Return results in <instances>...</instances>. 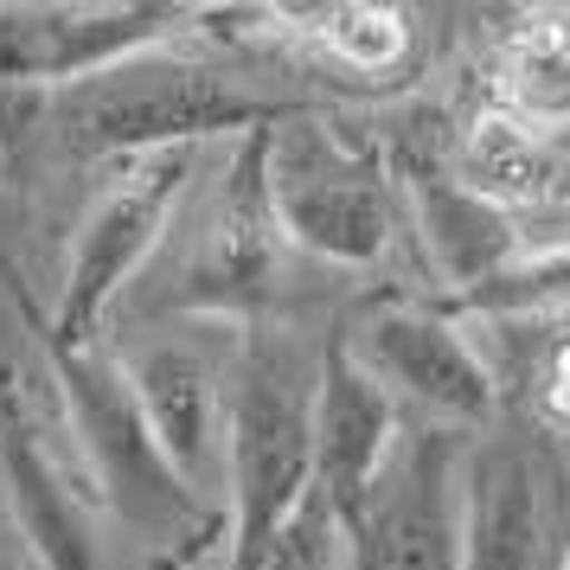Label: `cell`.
<instances>
[{
  "label": "cell",
  "mask_w": 570,
  "mask_h": 570,
  "mask_svg": "<svg viewBox=\"0 0 570 570\" xmlns=\"http://www.w3.org/2000/svg\"><path fill=\"white\" fill-rule=\"evenodd\" d=\"M295 104L283 97H263L257 83L232 78L218 65L180 58L155 46V52H135L122 65H109L97 78L65 83L52 90V122L65 135L71 155H167V148H206L218 135H257L288 122Z\"/></svg>",
  "instance_id": "6da1fadb"
},
{
  "label": "cell",
  "mask_w": 570,
  "mask_h": 570,
  "mask_svg": "<svg viewBox=\"0 0 570 570\" xmlns=\"http://www.w3.org/2000/svg\"><path fill=\"white\" fill-rule=\"evenodd\" d=\"M314 379L321 360L295 334H250L232 365L225 416V519L232 570H250L314 493Z\"/></svg>",
  "instance_id": "7a4b0ae2"
},
{
  "label": "cell",
  "mask_w": 570,
  "mask_h": 570,
  "mask_svg": "<svg viewBox=\"0 0 570 570\" xmlns=\"http://www.w3.org/2000/svg\"><path fill=\"white\" fill-rule=\"evenodd\" d=\"M58 411H65L71 449L83 462V493L129 532H141L155 551L193 532L199 519L225 513V507H206L199 493H186V481L167 468V455L155 449L148 423L135 411L116 353H104V346L65 353L58 360Z\"/></svg>",
  "instance_id": "3957f363"
},
{
  "label": "cell",
  "mask_w": 570,
  "mask_h": 570,
  "mask_svg": "<svg viewBox=\"0 0 570 570\" xmlns=\"http://www.w3.org/2000/svg\"><path fill=\"white\" fill-rule=\"evenodd\" d=\"M199 174V148H167V155H135L122 174L90 199L78 218L71 257H65V283H58L52 308V360L83 353L104 334L109 308L122 302V288L141 276V263L160 250V237L174 232V212L193 193Z\"/></svg>",
  "instance_id": "277c9868"
},
{
  "label": "cell",
  "mask_w": 570,
  "mask_h": 570,
  "mask_svg": "<svg viewBox=\"0 0 570 570\" xmlns=\"http://www.w3.org/2000/svg\"><path fill=\"white\" fill-rule=\"evenodd\" d=\"M263 180H269L283 244L321 263H346V269L385 257L397 232V199L379 160L353 155L314 122H288L263 135Z\"/></svg>",
  "instance_id": "5b68a950"
},
{
  "label": "cell",
  "mask_w": 570,
  "mask_h": 570,
  "mask_svg": "<svg viewBox=\"0 0 570 570\" xmlns=\"http://www.w3.org/2000/svg\"><path fill=\"white\" fill-rule=\"evenodd\" d=\"M462 455L468 436L404 416V436L340 525V570H462Z\"/></svg>",
  "instance_id": "8992f818"
},
{
  "label": "cell",
  "mask_w": 570,
  "mask_h": 570,
  "mask_svg": "<svg viewBox=\"0 0 570 570\" xmlns=\"http://www.w3.org/2000/svg\"><path fill=\"white\" fill-rule=\"evenodd\" d=\"M340 346H346V360L360 365L411 423L474 436L500 411L493 365L481 360V346L449 314L411 308V302L372 308L353 334H340Z\"/></svg>",
  "instance_id": "52a82bcc"
},
{
  "label": "cell",
  "mask_w": 570,
  "mask_h": 570,
  "mask_svg": "<svg viewBox=\"0 0 570 570\" xmlns=\"http://www.w3.org/2000/svg\"><path fill=\"white\" fill-rule=\"evenodd\" d=\"M199 327H160L116 353L129 397L167 468L199 493L206 507H225V416H232V365L237 353H218Z\"/></svg>",
  "instance_id": "ba28073f"
},
{
  "label": "cell",
  "mask_w": 570,
  "mask_h": 570,
  "mask_svg": "<svg viewBox=\"0 0 570 570\" xmlns=\"http://www.w3.org/2000/svg\"><path fill=\"white\" fill-rule=\"evenodd\" d=\"M570 544L564 468L539 436H468L462 570H558Z\"/></svg>",
  "instance_id": "9c48e42d"
},
{
  "label": "cell",
  "mask_w": 570,
  "mask_h": 570,
  "mask_svg": "<svg viewBox=\"0 0 570 570\" xmlns=\"http://www.w3.org/2000/svg\"><path fill=\"white\" fill-rule=\"evenodd\" d=\"M263 135H237V155L225 167V180L212 193L206 218H199V244L186 257V276L174 288V308L193 321H232L250 314L276 283L283 263V225L269 206V180H263Z\"/></svg>",
  "instance_id": "30bf717a"
},
{
  "label": "cell",
  "mask_w": 570,
  "mask_h": 570,
  "mask_svg": "<svg viewBox=\"0 0 570 570\" xmlns=\"http://www.w3.org/2000/svg\"><path fill=\"white\" fill-rule=\"evenodd\" d=\"M193 20V7H0V90H65L155 52Z\"/></svg>",
  "instance_id": "8fae6325"
},
{
  "label": "cell",
  "mask_w": 570,
  "mask_h": 570,
  "mask_svg": "<svg viewBox=\"0 0 570 570\" xmlns=\"http://www.w3.org/2000/svg\"><path fill=\"white\" fill-rule=\"evenodd\" d=\"M0 481H7V500H13L32 558L46 570H109L97 500L58 468V455L39 436V416L13 385L0 391Z\"/></svg>",
  "instance_id": "7c38bea8"
},
{
  "label": "cell",
  "mask_w": 570,
  "mask_h": 570,
  "mask_svg": "<svg viewBox=\"0 0 570 570\" xmlns=\"http://www.w3.org/2000/svg\"><path fill=\"white\" fill-rule=\"evenodd\" d=\"M404 436V411L385 391L346 360V346L321 353V379H314V493L327 500V513L346 525L365 488L379 481L391 449Z\"/></svg>",
  "instance_id": "4fadbf2b"
},
{
  "label": "cell",
  "mask_w": 570,
  "mask_h": 570,
  "mask_svg": "<svg viewBox=\"0 0 570 570\" xmlns=\"http://www.w3.org/2000/svg\"><path fill=\"white\" fill-rule=\"evenodd\" d=\"M404 199H411V225H416V244H423V263H430L436 283L455 288V295H474V288L493 283L507 263L525 257L513 218L500 206H488V199H474L455 174L411 167V174H404Z\"/></svg>",
  "instance_id": "5bb4252c"
},
{
  "label": "cell",
  "mask_w": 570,
  "mask_h": 570,
  "mask_svg": "<svg viewBox=\"0 0 570 570\" xmlns=\"http://www.w3.org/2000/svg\"><path fill=\"white\" fill-rule=\"evenodd\" d=\"M551 155H558V135L519 122L513 109H488V116H474L468 135H462L455 180H462L474 199L500 206L519 225V218L539 212L544 180H551Z\"/></svg>",
  "instance_id": "9a60e30c"
},
{
  "label": "cell",
  "mask_w": 570,
  "mask_h": 570,
  "mask_svg": "<svg viewBox=\"0 0 570 570\" xmlns=\"http://www.w3.org/2000/svg\"><path fill=\"white\" fill-rule=\"evenodd\" d=\"M500 97L519 122L544 135L570 129V13H532L525 27L507 39V65H500Z\"/></svg>",
  "instance_id": "2e32d148"
},
{
  "label": "cell",
  "mask_w": 570,
  "mask_h": 570,
  "mask_svg": "<svg viewBox=\"0 0 570 570\" xmlns=\"http://www.w3.org/2000/svg\"><path fill=\"white\" fill-rule=\"evenodd\" d=\"M308 39L346 78H391L411 52V20L397 7H321Z\"/></svg>",
  "instance_id": "e0dca14e"
},
{
  "label": "cell",
  "mask_w": 570,
  "mask_h": 570,
  "mask_svg": "<svg viewBox=\"0 0 570 570\" xmlns=\"http://www.w3.org/2000/svg\"><path fill=\"white\" fill-rule=\"evenodd\" d=\"M474 314L488 321H564L570 314V250H525L519 263H507L493 283H481L474 295H462Z\"/></svg>",
  "instance_id": "ac0fdd59"
},
{
  "label": "cell",
  "mask_w": 570,
  "mask_h": 570,
  "mask_svg": "<svg viewBox=\"0 0 570 570\" xmlns=\"http://www.w3.org/2000/svg\"><path fill=\"white\" fill-rule=\"evenodd\" d=\"M340 558H346L340 519L327 513V500H321V493H308V500L295 507V519L263 544V558L250 570H340Z\"/></svg>",
  "instance_id": "d6986e66"
},
{
  "label": "cell",
  "mask_w": 570,
  "mask_h": 570,
  "mask_svg": "<svg viewBox=\"0 0 570 570\" xmlns=\"http://www.w3.org/2000/svg\"><path fill=\"white\" fill-rule=\"evenodd\" d=\"M532 225H570V141H558V155H551V180H544V199L532 218H519V244Z\"/></svg>",
  "instance_id": "ffe728a7"
},
{
  "label": "cell",
  "mask_w": 570,
  "mask_h": 570,
  "mask_svg": "<svg viewBox=\"0 0 570 570\" xmlns=\"http://www.w3.org/2000/svg\"><path fill=\"white\" fill-rule=\"evenodd\" d=\"M544 404H551L558 423H570V346L551 353V372H544Z\"/></svg>",
  "instance_id": "44dd1931"
},
{
  "label": "cell",
  "mask_w": 570,
  "mask_h": 570,
  "mask_svg": "<svg viewBox=\"0 0 570 570\" xmlns=\"http://www.w3.org/2000/svg\"><path fill=\"white\" fill-rule=\"evenodd\" d=\"M558 570H570V544H564V558H558Z\"/></svg>",
  "instance_id": "7402d4cb"
}]
</instances>
